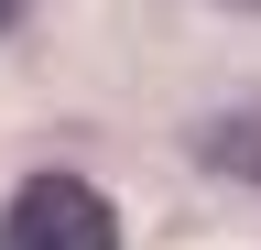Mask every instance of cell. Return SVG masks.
Listing matches in <instances>:
<instances>
[{
  "mask_svg": "<svg viewBox=\"0 0 261 250\" xmlns=\"http://www.w3.org/2000/svg\"><path fill=\"white\" fill-rule=\"evenodd\" d=\"M0 250H120V207L87 174H33L0 207Z\"/></svg>",
  "mask_w": 261,
  "mask_h": 250,
  "instance_id": "obj_1",
  "label": "cell"
},
{
  "mask_svg": "<svg viewBox=\"0 0 261 250\" xmlns=\"http://www.w3.org/2000/svg\"><path fill=\"white\" fill-rule=\"evenodd\" d=\"M196 163H218V174H250V185H261V109L207 120V131H196Z\"/></svg>",
  "mask_w": 261,
  "mask_h": 250,
  "instance_id": "obj_2",
  "label": "cell"
},
{
  "mask_svg": "<svg viewBox=\"0 0 261 250\" xmlns=\"http://www.w3.org/2000/svg\"><path fill=\"white\" fill-rule=\"evenodd\" d=\"M11 22H22V0H0V33H11Z\"/></svg>",
  "mask_w": 261,
  "mask_h": 250,
  "instance_id": "obj_3",
  "label": "cell"
},
{
  "mask_svg": "<svg viewBox=\"0 0 261 250\" xmlns=\"http://www.w3.org/2000/svg\"><path fill=\"white\" fill-rule=\"evenodd\" d=\"M228 11H261V0H228Z\"/></svg>",
  "mask_w": 261,
  "mask_h": 250,
  "instance_id": "obj_4",
  "label": "cell"
}]
</instances>
